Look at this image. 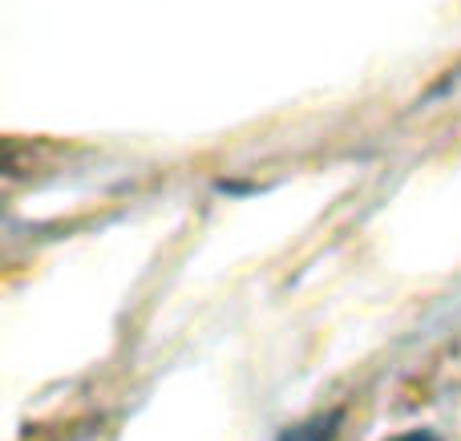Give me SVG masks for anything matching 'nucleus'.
I'll return each instance as SVG.
<instances>
[{
  "instance_id": "nucleus-1",
  "label": "nucleus",
  "mask_w": 461,
  "mask_h": 441,
  "mask_svg": "<svg viewBox=\"0 0 461 441\" xmlns=\"http://www.w3.org/2000/svg\"><path fill=\"white\" fill-rule=\"evenodd\" d=\"M332 437V418H316V421H303V426L284 429L279 441H328Z\"/></svg>"
},
{
  "instance_id": "nucleus-2",
  "label": "nucleus",
  "mask_w": 461,
  "mask_h": 441,
  "mask_svg": "<svg viewBox=\"0 0 461 441\" xmlns=\"http://www.w3.org/2000/svg\"><path fill=\"white\" fill-rule=\"evenodd\" d=\"M393 441H438L429 434V429H413V434H401V437H393Z\"/></svg>"
}]
</instances>
